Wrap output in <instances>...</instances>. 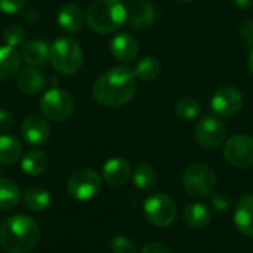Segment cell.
Instances as JSON below:
<instances>
[{
    "instance_id": "3957f363",
    "label": "cell",
    "mask_w": 253,
    "mask_h": 253,
    "mask_svg": "<svg viewBox=\"0 0 253 253\" xmlns=\"http://www.w3.org/2000/svg\"><path fill=\"white\" fill-rule=\"evenodd\" d=\"M86 22L99 34H110L126 24V6L120 0H93L86 10Z\"/></svg>"
},
{
    "instance_id": "4dcf8cb0",
    "label": "cell",
    "mask_w": 253,
    "mask_h": 253,
    "mask_svg": "<svg viewBox=\"0 0 253 253\" xmlns=\"http://www.w3.org/2000/svg\"><path fill=\"white\" fill-rule=\"evenodd\" d=\"M211 196H212V205L218 212H225L231 208V196L225 190H218Z\"/></svg>"
},
{
    "instance_id": "cb8c5ba5",
    "label": "cell",
    "mask_w": 253,
    "mask_h": 253,
    "mask_svg": "<svg viewBox=\"0 0 253 253\" xmlns=\"http://www.w3.org/2000/svg\"><path fill=\"white\" fill-rule=\"evenodd\" d=\"M47 168V156L40 150H31L22 156L21 169L28 176H39Z\"/></svg>"
},
{
    "instance_id": "7a4b0ae2",
    "label": "cell",
    "mask_w": 253,
    "mask_h": 253,
    "mask_svg": "<svg viewBox=\"0 0 253 253\" xmlns=\"http://www.w3.org/2000/svg\"><path fill=\"white\" fill-rule=\"evenodd\" d=\"M40 240V227L28 215H15L0 225V248L6 253H30Z\"/></svg>"
},
{
    "instance_id": "7402d4cb",
    "label": "cell",
    "mask_w": 253,
    "mask_h": 253,
    "mask_svg": "<svg viewBox=\"0 0 253 253\" xmlns=\"http://www.w3.org/2000/svg\"><path fill=\"white\" fill-rule=\"evenodd\" d=\"M22 156V145L18 138L3 133L0 135V165H15Z\"/></svg>"
},
{
    "instance_id": "44dd1931",
    "label": "cell",
    "mask_w": 253,
    "mask_h": 253,
    "mask_svg": "<svg viewBox=\"0 0 253 253\" xmlns=\"http://www.w3.org/2000/svg\"><path fill=\"white\" fill-rule=\"evenodd\" d=\"M184 222L193 228V230H200V228H205L211 218H212V213L209 211V208L205 205V203H200V202H194V203H190L185 209H184Z\"/></svg>"
},
{
    "instance_id": "603a6c76",
    "label": "cell",
    "mask_w": 253,
    "mask_h": 253,
    "mask_svg": "<svg viewBox=\"0 0 253 253\" xmlns=\"http://www.w3.org/2000/svg\"><path fill=\"white\" fill-rule=\"evenodd\" d=\"M22 194L18 184L9 178H0V211H10L18 206Z\"/></svg>"
},
{
    "instance_id": "74e56055",
    "label": "cell",
    "mask_w": 253,
    "mask_h": 253,
    "mask_svg": "<svg viewBox=\"0 0 253 253\" xmlns=\"http://www.w3.org/2000/svg\"><path fill=\"white\" fill-rule=\"evenodd\" d=\"M248 65H249V70L253 74V49L249 52V59H248Z\"/></svg>"
},
{
    "instance_id": "8fae6325",
    "label": "cell",
    "mask_w": 253,
    "mask_h": 253,
    "mask_svg": "<svg viewBox=\"0 0 253 253\" xmlns=\"http://www.w3.org/2000/svg\"><path fill=\"white\" fill-rule=\"evenodd\" d=\"M211 107L213 113L221 117L233 116L243 107V95L233 86H222L213 93Z\"/></svg>"
},
{
    "instance_id": "277c9868",
    "label": "cell",
    "mask_w": 253,
    "mask_h": 253,
    "mask_svg": "<svg viewBox=\"0 0 253 253\" xmlns=\"http://www.w3.org/2000/svg\"><path fill=\"white\" fill-rule=\"evenodd\" d=\"M49 62L52 68L59 74H76L83 65V50L79 42L70 36L58 37L50 44Z\"/></svg>"
},
{
    "instance_id": "d590c367",
    "label": "cell",
    "mask_w": 253,
    "mask_h": 253,
    "mask_svg": "<svg viewBox=\"0 0 253 253\" xmlns=\"http://www.w3.org/2000/svg\"><path fill=\"white\" fill-rule=\"evenodd\" d=\"M22 19H24L27 24H30V25L37 24V22H39V12H37L34 7H30V9L24 10V13H22Z\"/></svg>"
},
{
    "instance_id": "ffe728a7",
    "label": "cell",
    "mask_w": 253,
    "mask_h": 253,
    "mask_svg": "<svg viewBox=\"0 0 253 253\" xmlns=\"http://www.w3.org/2000/svg\"><path fill=\"white\" fill-rule=\"evenodd\" d=\"M21 53L12 46H0V80H7L19 73Z\"/></svg>"
},
{
    "instance_id": "30bf717a",
    "label": "cell",
    "mask_w": 253,
    "mask_h": 253,
    "mask_svg": "<svg viewBox=\"0 0 253 253\" xmlns=\"http://www.w3.org/2000/svg\"><path fill=\"white\" fill-rule=\"evenodd\" d=\"M225 160L236 168H251L253 165V138L248 135L231 136L224 147Z\"/></svg>"
},
{
    "instance_id": "d6a6232c",
    "label": "cell",
    "mask_w": 253,
    "mask_h": 253,
    "mask_svg": "<svg viewBox=\"0 0 253 253\" xmlns=\"http://www.w3.org/2000/svg\"><path fill=\"white\" fill-rule=\"evenodd\" d=\"M239 34H240V39L243 40L245 46H246L248 49H251V50H252L253 49V19H249V21H246L245 24H242Z\"/></svg>"
},
{
    "instance_id": "8992f818",
    "label": "cell",
    "mask_w": 253,
    "mask_h": 253,
    "mask_svg": "<svg viewBox=\"0 0 253 253\" xmlns=\"http://www.w3.org/2000/svg\"><path fill=\"white\" fill-rule=\"evenodd\" d=\"M102 188V176L90 169L80 168L76 169L67 181V190L70 196L79 202H87L95 199Z\"/></svg>"
},
{
    "instance_id": "ac0fdd59",
    "label": "cell",
    "mask_w": 253,
    "mask_h": 253,
    "mask_svg": "<svg viewBox=\"0 0 253 253\" xmlns=\"http://www.w3.org/2000/svg\"><path fill=\"white\" fill-rule=\"evenodd\" d=\"M50 46L42 39H33L22 44L21 58L28 67H42L49 61Z\"/></svg>"
},
{
    "instance_id": "7c38bea8",
    "label": "cell",
    "mask_w": 253,
    "mask_h": 253,
    "mask_svg": "<svg viewBox=\"0 0 253 253\" xmlns=\"http://www.w3.org/2000/svg\"><path fill=\"white\" fill-rule=\"evenodd\" d=\"M22 139L31 147H42L47 142L50 127L47 119L40 114H28L21 123Z\"/></svg>"
},
{
    "instance_id": "9a60e30c",
    "label": "cell",
    "mask_w": 253,
    "mask_h": 253,
    "mask_svg": "<svg viewBox=\"0 0 253 253\" xmlns=\"http://www.w3.org/2000/svg\"><path fill=\"white\" fill-rule=\"evenodd\" d=\"M132 178L130 165L120 157L108 159L102 166V179L111 187H123Z\"/></svg>"
},
{
    "instance_id": "e575fe53",
    "label": "cell",
    "mask_w": 253,
    "mask_h": 253,
    "mask_svg": "<svg viewBox=\"0 0 253 253\" xmlns=\"http://www.w3.org/2000/svg\"><path fill=\"white\" fill-rule=\"evenodd\" d=\"M13 114L7 110H0V133H6L13 127Z\"/></svg>"
},
{
    "instance_id": "ba28073f",
    "label": "cell",
    "mask_w": 253,
    "mask_h": 253,
    "mask_svg": "<svg viewBox=\"0 0 253 253\" xmlns=\"http://www.w3.org/2000/svg\"><path fill=\"white\" fill-rule=\"evenodd\" d=\"M39 110L47 120L64 122L73 114L74 99L67 90L52 87L42 95L39 101Z\"/></svg>"
},
{
    "instance_id": "e0dca14e",
    "label": "cell",
    "mask_w": 253,
    "mask_h": 253,
    "mask_svg": "<svg viewBox=\"0 0 253 253\" xmlns=\"http://www.w3.org/2000/svg\"><path fill=\"white\" fill-rule=\"evenodd\" d=\"M46 77L37 67H27L19 70L16 77L18 89L25 95H37L46 87Z\"/></svg>"
},
{
    "instance_id": "484cf974",
    "label": "cell",
    "mask_w": 253,
    "mask_h": 253,
    "mask_svg": "<svg viewBox=\"0 0 253 253\" xmlns=\"http://www.w3.org/2000/svg\"><path fill=\"white\" fill-rule=\"evenodd\" d=\"M132 181L136 188L142 191H150L154 188L157 182V173L154 168L148 163H139L136 165L135 170L132 172Z\"/></svg>"
},
{
    "instance_id": "f546056e",
    "label": "cell",
    "mask_w": 253,
    "mask_h": 253,
    "mask_svg": "<svg viewBox=\"0 0 253 253\" xmlns=\"http://www.w3.org/2000/svg\"><path fill=\"white\" fill-rule=\"evenodd\" d=\"M111 253H136L135 243L126 236H116L110 242Z\"/></svg>"
},
{
    "instance_id": "4316f807",
    "label": "cell",
    "mask_w": 253,
    "mask_h": 253,
    "mask_svg": "<svg viewBox=\"0 0 253 253\" xmlns=\"http://www.w3.org/2000/svg\"><path fill=\"white\" fill-rule=\"evenodd\" d=\"M133 71L136 79L142 82H153L162 73V62L156 56H144L136 62Z\"/></svg>"
},
{
    "instance_id": "5bb4252c",
    "label": "cell",
    "mask_w": 253,
    "mask_h": 253,
    "mask_svg": "<svg viewBox=\"0 0 253 253\" xmlns=\"http://www.w3.org/2000/svg\"><path fill=\"white\" fill-rule=\"evenodd\" d=\"M138 42L133 36L127 33H120L114 36L110 42V52L113 58L122 64H130L138 56Z\"/></svg>"
},
{
    "instance_id": "f35d334b",
    "label": "cell",
    "mask_w": 253,
    "mask_h": 253,
    "mask_svg": "<svg viewBox=\"0 0 253 253\" xmlns=\"http://www.w3.org/2000/svg\"><path fill=\"white\" fill-rule=\"evenodd\" d=\"M178 1H181V3H191L193 0H178Z\"/></svg>"
},
{
    "instance_id": "52a82bcc",
    "label": "cell",
    "mask_w": 253,
    "mask_h": 253,
    "mask_svg": "<svg viewBox=\"0 0 253 253\" xmlns=\"http://www.w3.org/2000/svg\"><path fill=\"white\" fill-rule=\"evenodd\" d=\"M144 213L151 225L157 228H166L175 222L178 208L169 194L156 193L144 202Z\"/></svg>"
},
{
    "instance_id": "f1b7e54d",
    "label": "cell",
    "mask_w": 253,
    "mask_h": 253,
    "mask_svg": "<svg viewBox=\"0 0 253 253\" xmlns=\"http://www.w3.org/2000/svg\"><path fill=\"white\" fill-rule=\"evenodd\" d=\"M1 37H3V40H4V43L7 46L16 47V46L22 44V42L25 39V31L18 24H9V25L4 27V30L1 33Z\"/></svg>"
},
{
    "instance_id": "8d00e7d4",
    "label": "cell",
    "mask_w": 253,
    "mask_h": 253,
    "mask_svg": "<svg viewBox=\"0 0 253 253\" xmlns=\"http://www.w3.org/2000/svg\"><path fill=\"white\" fill-rule=\"evenodd\" d=\"M234 3L240 9H251L253 6V0H234Z\"/></svg>"
},
{
    "instance_id": "1f68e13d",
    "label": "cell",
    "mask_w": 253,
    "mask_h": 253,
    "mask_svg": "<svg viewBox=\"0 0 253 253\" xmlns=\"http://www.w3.org/2000/svg\"><path fill=\"white\" fill-rule=\"evenodd\" d=\"M27 6V0H0V10L7 15H15Z\"/></svg>"
},
{
    "instance_id": "836d02e7",
    "label": "cell",
    "mask_w": 253,
    "mask_h": 253,
    "mask_svg": "<svg viewBox=\"0 0 253 253\" xmlns=\"http://www.w3.org/2000/svg\"><path fill=\"white\" fill-rule=\"evenodd\" d=\"M139 253H172L170 248L162 242H150L142 246Z\"/></svg>"
},
{
    "instance_id": "83f0119b",
    "label": "cell",
    "mask_w": 253,
    "mask_h": 253,
    "mask_svg": "<svg viewBox=\"0 0 253 253\" xmlns=\"http://www.w3.org/2000/svg\"><path fill=\"white\" fill-rule=\"evenodd\" d=\"M175 113L182 120H194L202 114V107L199 101H196L191 96L181 98L175 105Z\"/></svg>"
},
{
    "instance_id": "9c48e42d",
    "label": "cell",
    "mask_w": 253,
    "mask_h": 253,
    "mask_svg": "<svg viewBox=\"0 0 253 253\" xmlns=\"http://www.w3.org/2000/svg\"><path fill=\"white\" fill-rule=\"evenodd\" d=\"M227 135L225 125L215 116L203 117L197 122L194 129V136L199 145H202L206 150H215L218 148Z\"/></svg>"
},
{
    "instance_id": "4fadbf2b",
    "label": "cell",
    "mask_w": 253,
    "mask_h": 253,
    "mask_svg": "<svg viewBox=\"0 0 253 253\" xmlns=\"http://www.w3.org/2000/svg\"><path fill=\"white\" fill-rule=\"evenodd\" d=\"M156 21V9L148 0H132L126 6V25L130 30H142Z\"/></svg>"
},
{
    "instance_id": "6da1fadb",
    "label": "cell",
    "mask_w": 253,
    "mask_h": 253,
    "mask_svg": "<svg viewBox=\"0 0 253 253\" xmlns=\"http://www.w3.org/2000/svg\"><path fill=\"white\" fill-rule=\"evenodd\" d=\"M136 92L135 71L126 65H117L101 74L93 86V99L104 107H122L127 104Z\"/></svg>"
},
{
    "instance_id": "d6986e66",
    "label": "cell",
    "mask_w": 253,
    "mask_h": 253,
    "mask_svg": "<svg viewBox=\"0 0 253 253\" xmlns=\"http://www.w3.org/2000/svg\"><path fill=\"white\" fill-rule=\"evenodd\" d=\"M84 19L86 16L83 10L74 3H65L56 15L59 27L67 33H77L83 27Z\"/></svg>"
},
{
    "instance_id": "d4e9b609",
    "label": "cell",
    "mask_w": 253,
    "mask_h": 253,
    "mask_svg": "<svg viewBox=\"0 0 253 253\" xmlns=\"http://www.w3.org/2000/svg\"><path fill=\"white\" fill-rule=\"evenodd\" d=\"M22 202H24V206L31 212H44L46 209H49L52 199H50L49 191L39 188V187H33L24 193Z\"/></svg>"
},
{
    "instance_id": "5b68a950",
    "label": "cell",
    "mask_w": 253,
    "mask_h": 253,
    "mask_svg": "<svg viewBox=\"0 0 253 253\" xmlns=\"http://www.w3.org/2000/svg\"><path fill=\"white\" fill-rule=\"evenodd\" d=\"M216 185V175L206 163H193L182 175V187L190 197L203 199L211 196Z\"/></svg>"
},
{
    "instance_id": "2e32d148",
    "label": "cell",
    "mask_w": 253,
    "mask_h": 253,
    "mask_svg": "<svg viewBox=\"0 0 253 253\" xmlns=\"http://www.w3.org/2000/svg\"><path fill=\"white\" fill-rule=\"evenodd\" d=\"M234 225L246 237H253V194H245L234 208Z\"/></svg>"
}]
</instances>
